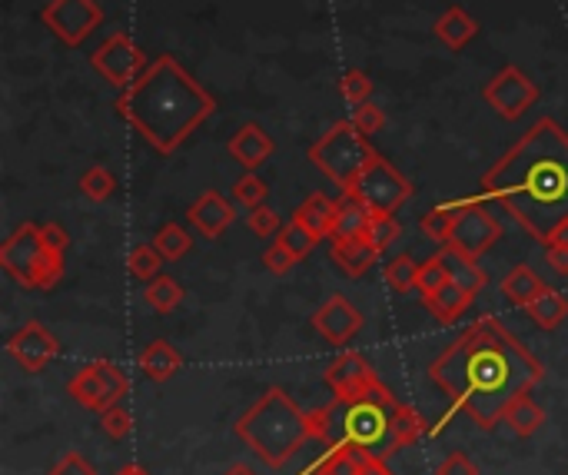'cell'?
<instances>
[{"label":"cell","mask_w":568,"mask_h":475,"mask_svg":"<svg viewBox=\"0 0 568 475\" xmlns=\"http://www.w3.org/2000/svg\"><path fill=\"white\" fill-rule=\"evenodd\" d=\"M429 379L479 429H495L509 402L545 379V366L495 316H482L432 359Z\"/></svg>","instance_id":"obj_1"},{"label":"cell","mask_w":568,"mask_h":475,"mask_svg":"<svg viewBox=\"0 0 568 475\" xmlns=\"http://www.w3.org/2000/svg\"><path fill=\"white\" fill-rule=\"evenodd\" d=\"M479 187L485 200L505 206L545 246L568 223V133L552 117L535 120Z\"/></svg>","instance_id":"obj_2"},{"label":"cell","mask_w":568,"mask_h":475,"mask_svg":"<svg viewBox=\"0 0 568 475\" xmlns=\"http://www.w3.org/2000/svg\"><path fill=\"white\" fill-rule=\"evenodd\" d=\"M113 107L153 150L173 153L213 117L216 100L187 74V67H180L177 57L160 54L137 84L120 90Z\"/></svg>","instance_id":"obj_3"},{"label":"cell","mask_w":568,"mask_h":475,"mask_svg":"<svg viewBox=\"0 0 568 475\" xmlns=\"http://www.w3.org/2000/svg\"><path fill=\"white\" fill-rule=\"evenodd\" d=\"M399 409V399L376 379L373 386L359 396L333 399L316 416L319 442L333 452L339 446H363L373 456L386 459L396 442H392V412Z\"/></svg>","instance_id":"obj_4"},{"label":"cell","mask_w":568,"mask_h":475,"mask_svg":"<svg viewBox=\"0 0 568 475\" xmlns=\"http://www.w3.org/2000/svg\"><path fill=\"white\" fill-rule=\"evenodd\" d=\"M236 436L270 469H283L306 442H319L316 416L303 412L280 386H270L236 419Z\"/></svg>","instance_id":"obj_5"},{"label":"cell","mask_w":568,"mask_h":475,"mask_svg":"<svg viewBox=\"0 0 568 475\" xmlns=\"http://www.w3.org/2000/svg\"><path fill=\"white\" fill-rule=\"evenodd\" d=\"M0 266L27 289H54L64 280V253L47 246L40 223H20L0 246Z\"/></svg>","instance_id":"obj_6"},{"label":"cell","mask_w":568,"mask_h":475,"mask_svg":"<svg viewBox=\"0 0 568 475\" xmlns=\"http://www.w3.org/2000/svg\"><path fill=\"white\" fill-rule=\"evenodd\" d=\"M376 150L369 147L366 133L356 130L353 120H339L333 123L313 147H309V163L336 183L339 190H349L356 183V177L373 163Z\"/></svg>","instance_id":"obj_7"},{"label":"cell","mask_w":568,"mask_h":475,"mask_svg":"<svg viewBox=\"0 0 568 475\" xmlns=\"http://www.w3.org/2000/svg\"><path fill=\"white\" fill-rule=\"evenodd\" d=\"M346 193H353L373 216H392L412 196V183L382 153H376L373 163L359 173L356 183Z\"/></svg>","instance_id":"obj_8"},{"label":"cell","mask_w":568,"mask_h":475,"mask_svg":"<svg viewBox=\"0 0 568 475\" xmlns=\"http://www.w3.org/2000/svg\"><path fill=\"white\" fill-rule=\"evenodd\" d=\"M127 389L130 382L123 369L117 363H107V359H90L67 382L70 399L90 412H107L110 406H117L127 396Z\"/></svg>","instance_id":"obj_9"},{"label":"cell","mask_w":568,"mask_h":475,"mask_svg":"<svg viewBox=\"0 0 568 475\" xmlns=\"http://www.w3.org/2000/svg\"><path fill=\"white\" fill-rule=\"evenodd\" d=\"M452 213H456V226H452V240H449L452 250L479 260V256H485L502 240V223L489 213L485 196H469V200L452 203Z\"/></svg>","instance_id":"obj_10"},{"label":"cell","mask_w":568,"mask_h":475,"mask_svg":"<svg viewBox=\"0 0 568 475\" xmlns=\"http://www.w3.org/2000/svg\"><path fill=\"white\" fill-rule=\"evenodd\" d=\"M40 20L64 47H80L103 24V10L97 0H47Z\"/></svg>","instance_id":"obj_11"},{"label":"cell","mask_w":568,"mask_h":475,"mask_svg":"<svg viewBox=\"0 0 568 475\" xmlns=\"http://www.w3.org/2000/svg\"><path fill=\"white\" fill-rule=\"evenodd\" d=\"M90 67H94L107 84L127 90L130 84H137V80L147 74L150 64H147V54H143L127 34H113L90 54Z\"/></svg>","instance_id":"obj_12"},{"label":"cell","mask_w":568,"mask_h":475,"mask_svg":"<svg viewBox=\"0 0 568 475\" xmlns=\"http://www.w3.org/2000/svg\"><path fill=\"white\" fill-rule=\"evenodd\" d=\"M482 97L502 120H522L539 103V87H535V80L525 70L509 64L485 84Z\"/></svg>","instance_id":"obj_13"},{"label":"cell","mask_w":568,"mask_h":475,"mask_svg":"<svg viewBox=\"0 0 568 475\" xmlns=\"http://www.w3.org/2000/svg\"><path fill=\"white\" fill-rule=\"evenodd\" d=\"M60 353V339L50 333L44 323L30 319L27 326H20L14 336L7 339V356L24 369V373H44Z\"/></svg>","instance_id":"obj_14"},{"label":"cell","mask_w":568,"mask_h":475,"mask_svg":"<svg viewBox=\"0 0 568 475\" xmlns=\"http://www.w3.org/2000/svg\"><path fill=\"white\" fill-rule=\"evenodd\" d=\"M313 329L326 339V343L346 346L349 339L363 329V313H359L346 296H329L313 313Z\"/></svg>","instance_id":"obj_15"},{"label":"cell","mask_w":568,"mask_h":475,"mask_svg":"<svg viewBox=\"0 0 568 475\" xmlns=\"http://www.w3.org/2000/svg\"><path fill=\"white\" fill-rule=\"evenodd\" d=\"M376 379L379 376L373 373V366H369L359 353H353V349L339 353L333 363L326 366V386L333 389V396H339V399L359 396V392L373 386Z\"/></svg>","instance_id":"obj_16"},{"label":"cell","mask_w":568,"mask_h":475,"mask_svg":"<svg viewBox=\"0 0 568 475\" xmlns=\"http://www.w3.org/2000/svg\"><path fill=\"white\" fill-rule=\"evenodd\" d=\"M226 150H230V157L240 163L243 170H260L276 153V143L260 123H243L230 137V143H226Z\"/></svg>","instance_id":"obj_17"},{"label":"cell","mask_w":568,"mask_h":475,"mask_svg":"<svg viewBox=\"0 0 568 475\" xmlns=\"http://www.w3.org/2000/svg\"><path fill=\"white\" fill-rule=\"evenodd\" d=\"M329 256H333L336 270L343 273L346 280H359V276H366L376 266L379 250L366 240V236H333V250H329Z\"/></svg>","instance_id":"obj_18"},{"label":"cell","mask_w":568,"mask_h":475,"mask_svg":"<svg viewBox=\"0 0 568 475\" xmlns=\"http://www.w3.org/2000/svg\"><path fill=\"white\" fill-rule=\"evenodd\" d=\"M190 223L196 226V230H200L206 240H220V236L226 233V226L233 223V203L226 200V196H220L216 190H206V193H200L193 200V206H190Z\"/></svg>","instance_id":"obj_19"},{"label":"cell","mask_w":568,"mask_h":475,"mask_svg":"<svg viewBox=\"0 0 568 475\" xmlns=\"http://www.w3.org/2000/svg\"><path fill=\"white\" fill-rule=\"evenodd\" d=\"M336 210H339V203L329 200L326 193H309L306 200L299 203L296 220L303 223L316 240H329V236L336 233Z\"/></svg>","instance_id":"obj_20"},{"label":"cell","mask_w":568,"mask_h":475,"mask_svg":"<svg viewBox=\"0 0 568 475\" xmlns=\"http://www.w3.org/2000/svg\"><path fill=\"white\" fill-rule=\"evenodd\" d=\"M137 363H140V373L150 382H170L183 369V356L173 349V343H167V339H153V343H147V349L140 353Z\"/></svg>","instance_id":"obj_21"},{"label":"cell","mask_w":568,"mask_h":475,"mask_svg":"<svg viewBox=\"0 0 568 475\" xmlns=\"http://www.w3.org/2000/svg\"><path fill=\"white\" fill-rule=\"evenodd\" d=\"M436 37H439V44H446L449 50H462V47H469L475 34H479V20L469 17V10H462V7H449L446 14H442L436 20Z\"/></svg>","instance_id":"obj_22"},{"label":"cell","mask_w":568,"mask_h":475,"mask_svg":"<svg viewBox=\"0 0 568 475\" xmlns=\"http://www.w3.org/2000/svg\"><path fill=\"white\" fill-rule=\"evenodd\" d=\"M472 299H475V293H469L466 286H459V283L449 280L442 289H436L432 296H422V306H426L429 313L439 319V323H456V319L472 306Z\"/></svg>","instance_id":"obj_23"},{"label":"cell","mask_w":568,"mask_h":475,"mask_svg":"<svg viewBox=\"0 0 568 475\" xmlns=\"http://www.w3.org/2000/svg\"><path fill=\"white\" fill-rule=\"evenodd\" d=\"M439 260H442V266H446L449 280L459 283V286H466L469 293H482L485 283H489V276H485V270L479 266V260H472V256L459 253V250H452V246H442V250H439Z\"/></svg>","instance_id":"obj_24"},{"label":"cell","mask_w":568,"mask_h":475,"mask_svg":"<svg viewBox=\"0 0 568 475\" xmlns=\"http://www.w3.org/2000/svg\"><path fill=\"white\" fill-rule=\"evenodd\" d=\"M502 422L515 432V436L529 439V436H535V432L545 426V409L532 399V392H522V396H515L509 402V409H505Z\"/></svg>","instance_id":"obj_25"},{"label":"cell","mask_w":568,"mask_h":475,"mask_svg":"<svg viewBox=\"0 0 568 475\" xmlns=\"http://www.w3.org/2000/svg\"><path fill=\"white\" fill-rule=\"evenodd\" d=\"M525 313H529V319L539 329H559L568 319V299L559 293V289L545 286L542 293L525 306Z\"/></svg>","instance_id":"obj_26"},{"label":"cell","mask_w":568,"mask_h":475,"mask_svg":"<svg viewBox=\"0 0 568 475\" xmlns=\"http://www.w3.org/2000/svg\"><path fill=\"white\" fill-rule=\"evenodd\" d=\"M545 289L542 276L532 270V266H515V270L502 280V296L509 299L512 306H529L535 296Z\"/></svg>","instance_id":"obj_27"},{"label":"cell","mask_w":568,"mask_h":475,"mask_svg":"<svg viewBox=\"0 0 568 475\" xmlns=\"http://www.w3.org/2000/svg\"><path fill=\"white\" fill-rule=\"evenodd\" d=\"M336 203H339V210H336V233L333 236H366L373 213H369L353 193H343Z\"/></svg>","instance_id":"obj_28"},{"label":"cell","mask_w":568,"mask_h":475,"mask_svg":"<svg viewBox=\"0 0 568 475\" xmlns=\"http://www.w3.org/2000/svg\"><path fill=\"white\" fill-rule=\"evenodd\" d=\"M143 299H147V306L153 309V313H173L180 303H183V289L180 283L173 280V276H157V280H150L147 289H143Z\"/></svg>","instance_id":"obj_29"},{"label":"cell","mask_w":568,"mask_h":475,"mask_svg":"<svg viewBox=\"0 0 568 475\" xmlns=\"http://www.w3.org/2000/svg\"><path fill=\"white\" fill-rule=\"evenodd\" d=\"M153 246H157V253L163 256V260L177 263L193 250V236L183 230L180 223H163L157 230V236H153Z\"/></svg>","instance_id":"obj_30"},{"label":"cell","mask_w":568,"mask_h":475,"mask_svg":"<svg viewBox=\"0 0 568 475\" xmlns=\"http://www.w3.org/2000/svg\"><path fill=\"white\" fill-rule=\"evenodd\" d=\"M422 432H426V422H422L419 412L406 406V402H399V409L392 412V442H396V449L416 446Z\"/></svg>","instance_id":"obj_31"},{"label":"cell","mask_w":568,"mask_h":475,"mask_svg":"<svg viewBox=\"0 0 568 475\" xmlns=\"http://www.w3.org/2000/svg\"><path fill=\"white\" fill-rule=\"evenodd\" d=\"M80 193L87 196L90 203H107L113 193H117V177L107 170V167H100V163H94V167H87L84 173H80Z\"/></svg>","instance_id":"obj_32"},{"label":"cell","mask_w":568,"mask_h":475,"mask_svg":"<svg viewBox=\"0 0 568 475\" xmlns=\"http://www.w3.org/2000/svg\"><path fill=\"white\" fill-rule=\"evenodd\" d=\"M416 273H419V263L412 260L409 253L389 256L386 266H382V276H386V286L392 293H409V289H416Z\"/></svg>","instance_id":"obj_33"},{"label":"cell","mask_w":568,"mask_h":475,"mask_svg":"<svg viewBox=\"0 0 568 475\" xmlns=\"http://www.w3.org/2000/svg\"><path fill=\"white\" fill-rule=\"evenodd\" d=\"M160 266H163V256L157 253V246H153V243L133 246L130 256H127V270H130L133 280H143V283L157 280V276H160Z\"/></svg>","instance_id":"obj_34"},{"label":"cell","mask_w":568,"mask_h":475,"mask_svg":"<svg viewBox=\"0 0 568 475\" xmlns=\"http://www.w3.org/2000/svg\"><path fill=\"white\" fill-rule=\"evenodd\" d=\"M452 226H456V213H452V206H436V210H429L419 220V230L426 233L429 240H436L439 246H449Z\"/></svg>","instance_id":"obj_35"},{"label":"cell","mask_w":568,"mask_h":475,"mask_svg":"<svg viewBox=\"0 0 568 475\" xmlns=\"http://www.w3.org/2000/svg\"><path fill=\"white\" fill-rule=\"evenodd\" d=\"M266 196H270V187H266V180L256 177V170H246L243 177L233 183V200L246 206V210L266 206Z\"/></svg>","instance_id":"obj_36"},{"label":"cell","mask_w":568,"mask_h":475,"mask_svg":"<svg viewBox=\"0 0 568 475\" xmlns=\"http://www.w3.org/2000/svg\"><path fill=\"white\" fill-rule=\"evenodd\" d=\"M276 240H280V243L286 246V250L296 256V260H306V256L313 253V246L319 243L316 236L309 233L306 226L296 220V216H293V223H286V226H283V230H280V236H276Z\"/></svg>","instance_id":"obj_37"},{"label":"cell","mask_w":568,"mask_h":475,"mask_svg":"<svg viewBox=\"0 0 568 475\" xmlns=\"http://www.w3.org/2000/svg\"><path fill=\"white\" fill-rule=\"evenodd\" d=\"M130 429H133V416H130V409L127 406H110L107 412H100V432L107 436L110 442H123L130 436Z\"/></svg>","instance_id":"obj_38"},{"label":"cell","mask_w":568,"mask_h":475,"mask_svg":"<svg viewBox=\"0 0 568 475\" xmlns=\"http://www.w3.org/2000/svg\"><path fill=\"white\" fill-rule=\"evenodd\" d=\"M446 283H449V273H446V266H442L439 253L432 256V260L419 263V273H416V293L419 296H432L436 289H442Z\"/></svg>","instance_id":"obj_39"},{"label":"cell","mask_w":568,"mask_h":475,"mask_svg":"<svg viewBox=\"0 0 568 475\" xmlns=\"http://www.w3.org/2000/svg\"><path fill=\"white\" fill-rule=\"evenodd\" d=\"M339 94L353 103V107H359V103L373 100V80H369V74H363V70H346V74L339 77Z\"/></svg>","instance_id":"obj_40"},{"label":"cell","mask_w":568,"mask_h":475,"mask_svg":"<svg viewBox=\"0 0 568 475\" xmlns=\"http://www.w3.org/2000/svg\"><path fill=\"white\" fill-rule=\"evenodd\" d=\"M399 233H402V226L396 216H373V220H369V230H366V240L373 243L379 253H386L389 246L399 240Z\"/></svg>","instance_id":"obj_41"},{"label":"cell","mask_w":568,"mask_h":475,"mask_svg":"<svg viewBox=\"0 0 568 475\" xmlns=\"http://www.w3.org/2000/svg\"><path fill=\"white\" fill-rule=\"evenodd\" d=\"M356 123L359 133H366V137H376V133L386 130V113H382V107H376L373 100L359 103V107L353 110V117H349Z\"/></svg>","instance_id":"obj_42"},{"label":"cell","mask_w":568,"mask_h":475,"mask_svg":"<svg viewBox=\"0 0 568 475\" xmlns=\"http://www.w3.org/2000/svg\"><path fill=\"white\" fill-rule=\"evenodd\" d=\"M283 216L273 210V206H256V210H250V230L256 236H263V240H270V236H280L283 230Z\"/></svg>","instance_id":"obj_43"},{"label":"cell","mask_w":568,"mask_h":475,"mask_svg":"<svg viewBox=\"0 0 568 475\" xmlns=\"http://www.w3.org/2000/svg\"><path fill=\"white\" fill-rule=\"evenodd\" d=\"M296 263H299V260H296L293 253L286 250V246H283L280 240H276L273 246H266V253H263V266H266V270H270L273 276H286L289 270H293Z\"/></svg>","instance_id":"obj_44"},{"label":"cell","mask_w":568,"mask_h":475,"mask_svg":"<svg viewBox=\"0 0 568 475\" xmlns=\"http://www.w3.org/2000/svg\"><path fill=\"white\" fill-rule=\"evenodd\" d=\"M50 475H97V469L90 466V459H84L80 452H64V456L54 462Z\"/></svg>","instance_id":"obj_45"},{"label":"cell","mask_w":568,"mask_h":475,"mask_svg":"<svg viewBox=\"0 0 568 475\" xmlns=\"http://www.w3.org/2000/svg\"><path fill=\"white\" fill-rule=\"evenodd\" d=\"M316 475H359V466L346 456L343 449H333V452L326 456L323 466H319Z\"/></svg>","instance_id":"obj_46"},{"label":"cell","mask_w":568,"mask_h":475,"mask_svg":"<svg viewBox=\"0 0 568 475\" xmlns=\"http://www.w3.org/2000/svg\"><path fill=\"white\" fill-rule=\"evenodd\" d=\"M436 475H479V469H475V462L466 452H449V456L439 462Z\"/></svg>","instance_id":"obj_47"},{"label":"cell","mask_w":568,"mask_h":475,"mask_svg":"<svg viewBox=\"0 0 568 475\" xmlns=\"http://www.w3.org/2000/svg\"><path fill=\"white\" fill-rule=\"evenodd\" d=\"M40 233H44L47 246H54V250L67 253L70 236H67V230H64V226H60V223H40Z\"/></svg>","instance_id":"obj_48"},{"label":"cell","mask_w":568,"mask_h":475,"mask_svg":"<svg viewBox=\"0 0 568 475\" xmlns=\"http://www.w3.org/2000/svg\"><path fill=\"white\" fill-rule=\"evenodd\" d=\"M545 260H549V270L568 276V246H545Z\"/></svg>","instance_id":"obj_49"},{"label":"cell","mask_w":568,"mask_h":475,"mask_svg":"<svg viewBox=\"0 0 568 475\" xmlns=\"http://www.w3.org/2000/svg\"><path fill=\"white\" fill-rule=\"evenodd\" d=\"M359 475H392V472L386 466V459H373L366 462V466H359Z\"/></svg>","instance_id":"obj_50"},{"label":"cell","mask_w":568,"mask_h":475,"mask_svg":"<svg viewBox=\"0 0 568 475\" xmlns=\"http://www.w3.org/2000/svg\"><path fill=\"white\" fill-rule=\"evenodd\" d=\"M545 246H568V223H562L559 230L552 233V240L545 243Z\"/></svg>","instance_id":"obj_51"},{"label":"cell","mask_w":568,"mask_h":475,"mask_svg":"<svg viewBox=\"0 0 568 475\" xmlns=\"http://www.w3.org/2000/svg\"><path fill=\"white\" fill-rule=\"evenodd\" d=\"M117 475H153V472L147 466H137V462H130V466H123Z\"/></svg>","instance_id":"obj_52"},{"label":"cell","mask_w":568,"mask_h":475,"mask_svg":"<svg viewBox=\"0 0 568 475\" xmlns=\"http://www.w3.org/2000/svg\"><path fill=\"white\" fill-rule=\"evenodd\" d=\"M226 475H256V472H253L250 466H233V469L226 472Z\"/></svg>","instance_id":"obj_53"}]
</instances>
